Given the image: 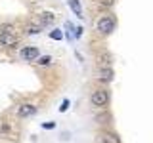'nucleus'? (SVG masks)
<instances>
[{
    "instance_id": "obj_7",
    "label": "nucleus",
    "mask_w": 153,
    "mask_h": 143,
    "mask_svg": "<svg viewBox=\"0 0 153 143\" xmlns=\"http://www.w3.org/2000/svg\"><path fill=\"white\" fill-rule=\"evenodd\" d=\"M69 6H71V10H73L76 15H82V10H80V2H79V0H69Z\"/></svg>"
},
{
    "instance_id": "obj_15",
    "label": "nucleus",
    "mask_w": 153,
    "mask_h": 143,
    "mask_svg": "<svg viewBox=\"0 0 153 143\" xmlns=\"http://www.w3.org/2000/svg\"><path fill=\"white\" fill-rule=\"evenodd\" d=\"M67 105H69V101H67V99H65V101H63V105H61V107H59V111H65V109H67Z\"/></svg>"
},
{
    "instance_id": "obj_9",
    "label": "nucleus",
    "mask_w": 153,
    "mask_h": 143,
    "mask_svg": "<svg viewBox=\"0 0 153 143\" xmlns=\"http://www.w3.org/2000/svg\"><path fill=\"white\" fill-rule=\"evenodd\" d=\"M100 74H102V76H100L102 80H107V82H109V80H113V71L109 69V67H107V69H102V73H100Z\"/></svg>"
},
{
    "instance_id": "obj_14",
    "label": "nucleus",
    "mask_w": 153,
    "mask_h": 143,
    "mask_svg": "<svg viewBox=\"0 0 153 143\" xmlns=\"http://www.w3.org/2000/svg\"><path fill=\"white\" fill-rule=\"evenodd\" d=\"M50 36L54 38V40H61V36H63V35H61V31H54V32H52Z\"/></svg>"
},
{
    "instance_id": "obj_13",
    "label": "nucleus",
    "mask_w": 153,
    "mask_h": 143,
    "mask_svg": "<svg viewBox=\"0 0 153 143\" xmlns=\"http://www.w3.org/2000/svg\"><path fill=\"white\" fill-rule=\"evenodd\" d=\"M100 4H102L103 8H111L113 4H115V0H100Z\"/></svg>"
},
{
    "instance_id": "obj_4",
    "label": "nucleus",
    "mask_w": 153,
    "mask_h": 143,
    "mask_svg": "<svg viewBox=\"0 0 153 143\" xmlns=\"http://www.w3.org/2000/svg\"><path fill=\"white\" fill-rule=\"evenodd\" d=\"M21 57L27 59V61H33V59L38 57V50H36V48H23V50H21Z\"/></svg>"
},
{
    "instance_id": "obj_8",
    "label": "nucleus",
    "mask_w": 153,
    "mask_h": 143,
    "mask_svg": "<svg viewBox=\"0 0 153 143\" xmlns=\"http://www.w3.org/2000/svg\"><path fill=\"white\" fill-rule=\"evenodd\" d=\"M40 31H42V23H33V25L27 27L29 35H36V32H40Z\"/></svg>"
},
{
    "instance_id": "obj_10",
    "label": "nucleus",
    "mask_w": 153,
    "mask_h": 143,
    "mask_svg": "<svg viewBox=\"0 0 153 143\" xmlns=\"http://www.w3.org/2000/svg\"><path fill=\"white\" fill-rule=\"evenodd\" d=\"M52 21H54V13H50V12L42 13V17H40V23H42V25H44V23L48 25V23H52Z\"/></svg>"
},
{
    "instance_id": "obj_1",
    "label": "nucleus",
    "mask_w": 153,
    "mask_h": 143,
    "mask_svg": "<svg viewBox=\"0 0 153 143\" xmlns=\"http://www.w3.org/2000/svg\"><path fill=\"white\" fill-rule=\"evenodd\" d=\"M113 29H115V19L111 15H103L98 21V31L102 32V35H109Z\"/></svg>"
},
{
    "instance_id": "obj_5",
    "label": "nucleus",
    "mask_w": 153,
    "mask_h": 143,
    "mask_svg": "<svg viewBox=\"0 0 153 143\" xmlns=\"http://www.w3.org/2000/svg\"><path fill=\"white\" fill-rule=\"evenodd\" d=\"M35 111H36V109L33 107V105L25 103V105H21V107H19L17 114H19V116H21V118H27V116H31V114H35Z\"/></svg>"
},
{
    "instance_id": "obj_6",
    "label": "nucleus",
    "mask_w": 153,
    "mask_h": 143,
    "mask_svg": "<svg viewBox=\"0 0 153 143\" xmlns=\"http://www.w3.org/2000/svg\"><path fill=\"white\" fill-rule=\"evenodd\" d=\"M102 141L103 143H121L119 136H115V133H103V136H102Z\"/></svg>"
},
{
    "instance_id": "obj_3",
    "label": "nucleus",
    "mask_w": 153,
    "mask_h": 143,
    "mask_svg": "<svg viewBox=\"0 0 153 143\" xmlns=\"http://www.w3.org/2000/svg\"><path fill=\"white\" fill-rule=\"evenodd\" d=\"M0 44L2 46H16L17 44V36L12 32H2L0 35Z\"/></svg>"
},
{
    "instance_id": "obj_12",
    "label": "nucleus",
    "mask_w": 153,
    "mask_h": 143,
    "mask_svg": "<svg viewBox=\"0 0 153 143\" xmlns=\"http://www.w3.org/2000/svg\"><path fill=\"white\" fill-rule=\"evenodd\" d=\"M50 55H42V57H38V61H36V63L38 65H50Z\"/></svg>"
},
{
    "instance_id": "obj_2",
    "label": "nucleus",
    "mask_w": 153,
    "mask_h": 143,
    "mask_svg": "<svg viewBox=\"0 0 153 143\" xmlns=\"http://www.w3.org/2000/svg\"><path fill=\"white\" fill-rule=\"evenodd\" d=\"M107 101H109V94L105 90H98V92L92 94V105H96V107H103V105H107Z\"/></svg>"
},
{
    "instance_id": "obj_11",
    "label": "nucleus",
    "mask_w": 153,
    "mask_h": 143,
    "mask_svg": "<svg viewBox=\"0 0 153 143\" xmlns=\"http://www.w3.org/2000/svg\"><path fill=\"white\" fill-rule=\"evenodd\" d=\"M109 59H111L109 55H102V57H100V67H102V69H107V67H109V63H111Z\"/></svg>"
}]
</instances>
